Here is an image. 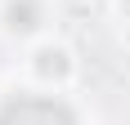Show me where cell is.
<instances>
[{
	"instance_id": "obj_1",
	"label": "cell",
	"mask_w": 130,
	"mask_h": 125,
	"mask_svg": "<svg viewBox=\"0 0 130 125\" xmlns=\"http://www.w3.org/2000/svg\"><path fill=\"white\" fill-rule=\"evenodd\" d=\"M0 125H76V116L67 112L58 98L23 94V98H9L0 107Z\"/></svg>"
},
{
	"instance_id": "obj_3",
	"label": "cell",
	"mask_w": 130,
	"mask_h": 125,
	"mask_svg": "<svg viewBox=\"0 0 130 125\" xmlns=\"http://www.w3.org/2000/svg\"><path fill=\"white\" fill-rule=\"evenodd\" d=\"M36 72L40 76H63L67 72V58L58 49H45V54H36Z\"/></svg>"
},
{
	"instance_id": "obj_2",
	"label": "cell",
	"mask_w": 130,
	"mask_h": 125,
	"mask_svg": "<svg viewBox=\"0 0 130 125\" xmlns=\"http://www.w3.org/2000/svg\"><path fill=\"white\" fill-rule=\"evenodd\" d=\"M9 27L13 31H31L36 27V5L31 0H13L9 5Z\"/></svg>"
}]
</instances>
